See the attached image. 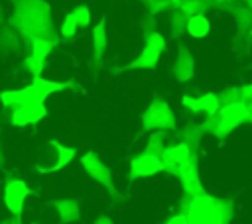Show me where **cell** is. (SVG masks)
Wrapping results in <instances>:
<instances>
[{"label": "cell", "mask_w": 252, "mask_h": 224, "mask_svg": "<svg viewBox=\"0 0 252 224\" xmlns=\"http://www.w3.org/2000/svg\"><path fill=\"white\" fill-rule=\"evenodd\" d=\"M63 86L65 84H61V83L47 81L43 77H35L32 81V84H28V86H24L20 90V106H26V104H43V100L49 94L61 90Z\"/></svg>", "instance_id": "obj_1"}, {"label": "cell", "mask_w": 252, "mask_h": 224, "mask_svg": "<svg viewBox=\"0 0 252 224\" xmlns=\"http://www.w3.org/2000/svg\"><path fill=\"white\" fill-rule=\"evenodd\" d=\"M189 224H222L219 204L209 196H199L189 206Z\"/></svg>", "instance_id": "obj_2"}, {"label": "cell", "mask_w": 252, "mask_h": 224, "mask_svg": "<svg viewBox=\"0 0 252 224\" xmlns=\"http://www.w3.org/2000/svg\"><path fill=\"white\" fill-rule=\"evenodd\" d=\"M28 195H30V189H28V185L24 181H18V179L10 181L6 185V189H4V200H6L8 210L14 212V214H20Z\"/></svg>", "instance_id": "obj_3"}, {"label": "cell", "mask_w": 252, "mask_h": 224, "mask_svg": "<svg viewBox=\"0 0 252 224\" xmlns=\"http://www.w3.org/2000/svg\"><path fill=\"white\" fill-rule=\"evenodd\" d=\"M163 49V37L158 33H152L146 37V47L142 51V55L138 57V61L134 63V67H154L159 53Z\"/></svg>", "instance_id": "obj_4"}, {"label": "cell", "mask_w": 252, "mask_h": 224, "mask_svg": "<svg viewBox=\"0 0 252 224\" xmlns=\"http://www.w3.org/2000/svg\"><path fill=\"white\" fill-rule=\"evenodd\" d=\"M45 116L43 104H26L18 106L12 112V124L14 126H26V124H35Z\"/></svg>", "instance_id": "obj_5"}, {"label": "cell", "mask_w": 252, "mask_h": 224, "mask_svg": "<svg viewBox=\"0 0 252 224\" xmlns=\"http://www.w3.org/2000/svg\"><path fill=\"white\" fill-rule=\"evenodd\" d=\"M158 171H161V161L154 155L144 153L132 161V175L134 177H148V175H154Z\"/></svg>", "instance_id": "obj_6"}, {"label": "cell", "mask_w": 252, "mask_h": 224, "mask_svg": "<svg viewBox=\"0 0 252 224\" xmlns=\"http://www.w3.org/2000/svg\"><path fill=\"white\" fill-rule=\"evenodd\" d=\"M183 104H185L187 108H191V110H205V112H209V114H215V112H219V108H220L219 98H217L213 92H207V94H203V96H199V98L183 96Z\"/></svg>", "instance_id": "obj_7"}, {"label": "cell", "mask_w": 252, "mask_h": 224, "mask_svg": "<svg viewBox=\"0 0 252 224\" xmlns=\"http://www.w3.org/2000/svg\"><path fill=\"white\" fill-rule=\"evenodd\" d=\"M244 118H246V106L242 102H232V104H226L224 108H220V122L226 128L240 124Z\"/></svg>", "instance_id": "obj_8"}, {"label": "cell", "mask_w": 252, "mask_h": 224, "mask_svg": "<svg viewBox=\"0 0 252 224\" xmlns=\"http://www.w3.org/2000/svg\"><path fill=\"white\" fill-rule=\"evenodd\" d=\"M51 143H53L55 149H57V161H55V165H51V167H39V171H43V173H47V171H57V169L69 165V163L73 161V157H75V149H73V147H65V145H61L59 141H51Z\"/></svg>", "instance_id": "obj_9"}, {"label": "cell", "mask_w": 252, "mask_h": 224, "mask_svg": "<svg viewBox=\"0 0 252 224\" xmlns=\"http://www.w3.org/2000/svg\"><path fill=\"white\" fill-rule=\"evenodd\" d=\"M209 29H211L209 20H207L205 16H201V14L191 16L189 22H187V31H189V35H193V37H205V35L209 33Z\"/></svg>", "instance_id": "obj_10"}, {"label": "cell", "mask_w": 252, "mask_h": 224, "mask_svg": "<svg viewBox=\"0 0 252 224\" xmlns=\"http://www.w3.org/2000/svg\"><path fill=\"white\" fill-rule=\"evenodd\" d=\"M77 28H79V22H77L75 14L71 12V14L65 16L63 24H61V35H63V37H73L75 31H77Z\"/></svg>", "instance_id": "obj_11"}, {"label": "cell", "mask_w": 252, "mask_h": 224, "mask_svg": "<svg viewBox=\"0 0 252 224\" xmlns=\"http://www.w3.org/2000/svg\"><path fill=\"white\" fill-rule=\"evenodd\" d=\"M93 41H94V45H96V51L100 53L102 49H104V45H106V31H104V20H100L96 26H94V29H93Z\"/></svg>", "instance_id": "obj_12"}, {"label": "cell", "mask_w": 252, "mask_h": 224, "mask_svg": "<svg viewBox=\"0 0 252 224\" xmlns=\"http://www.w3.org/2000/svg\"><path fill=\"white\" fill-rule=\"evenodd\" d=\"M187 155H189V149H187V145H175V147H171V149H167L165 151V159H169V161H175V163H183L185 159H187Z\"/></svg>", "instance_id": "obj_13"}, {"label": "cell", "mask_w": 252, "mask_h": 224, "mask_svg": "<svg viewBox=\"0 0 252 224\" xmlns=\"http://www.w3.org/2000/svg\"><path fill=\"white\" fill-rule=\"evenodd\" d=\"M47 53H49V43H45V41H33V45H32V57L33 59H37V63H43V59L47 57Z\"/></svg>", "instance_id": "obj_14"}, {"label": "cell", "mask_w": 252, "mask_h": 224, "mask_svg": "<svg viewBox=\"0 0 252 224\" xmlns=\"http://www.w3.org/2000/svg\"><path fill=\"white\" fill-rule=\"evenodd\" d=\"M73 14H75V18H77V22H79V26H89L91 24V12H89V8L87 6H79V8H75L73 10Z\"/></svg>", "instance_id": "obj_15"}, {"label": "cell", "mask_w": 252, "mask_h": 224, "mask_svg": "<svg viewBox=\"0 0 252 224\" xmlns=\"http://www.w3.org/2000/svg\"><path fill=\"white\" fill-rule=\"evenodd\" d=\"M167 224H189V220H187V216H181V214H177V216L169 218V220H167Z\"/></svg>", "instance_id": "obj_16"}, {"label": "cell", "mask_w": 252, "mask_h": 224, "mask_svg": "<svg viewBox=\"0 0 252 224\" xmlns=\"http://www.w3.org/2000/svg\"><path fill=\"white\" fill-rule=\"evenodd\" d=\"M242 90H244V96H248V98H252V84H248V86H244Z\"/></svg>", "instance_id": "obj_17"}]
</instances>
